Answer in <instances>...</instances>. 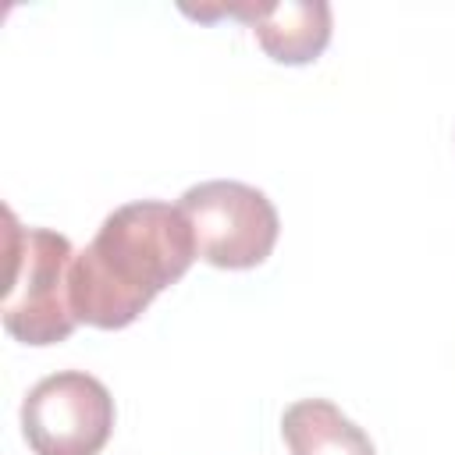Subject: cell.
<instances>
[{
  "label": "cell",
  "instance_id": "obj_1",
  "mask_svg": "<svg viewBox=\"0 0 455 455\" xmlns=\"http://www.w3.org/2000/svg\"><path fill=\"white\" fill-rule=\"evenodd\" d=\"M196 235L181 206L160 199L124 203L103 217L96 238L71 259V309L78 323L121 331L146 306L185 277L196 259Z\"/></svg>",
  "mask_w": 455,
  "mask_h": 455
},
{
  "label": "cell",
  "instance_id": "obj_2",
  "mask_svg": "<svg viewBox=\"0 0 455 455\" xmlns=\"http://www.w3.org/2000/svg\"><path fill=\"white\" fill-rule=\"evenodd\" d=\"M4 245H7V284H4V331L21 345H57L75 327L78 316L71 309V259L75 249L60 231L50 228H21L7 210Z\"/></svg>",
  "mask_w": 455,
  "mask_h": 455
},
{
  "label": "cell",
  "instance_id": "obj_3",
  "mask_svg": "<svg viewBox=\"0 0 455 455\" xmlns=\"http://www.w3.org/2000/svg\"><path fill=\"white\" fill-rule=\"evenodd\" d=\"M178 206L192 224L199 259H206L210 267L249 270L259 267L277 245V210L267 199V192L245 181H199L185 188Z\"/></svg>",
  "mask_w": 455,
  "mask_h": 455
},
{
  "label": "cell",
  "instance_id": "obj_4",
  "mask_svg": "<svg viewBox=\"0 0 455 455\" xmlns=\"http://www.w3.org/2000/svg\"><path fill=\"white\" fill-rule=\"evenodd\" d=\"M110 430L114 398L85 370L43 377L21 402V434L32 455H100Z\"/></svg>",
  "mask_w": 455,
  "mask_h": 455
},
{
  "label": "cell",
  "instance_id": "obj_5",
  "mask_svg": "<svg viewBox=\"0 0 455 455\" xmlns=\"http://www.w3.org/2000/svg\"><path fill=\"white\" fill-rule=\"evenodd\" d=\"M192 18H242L263 53L277 64H309L331 43V4L323 0H284V4H217V7H185Z\"/></svg>",
  "mask_w": 455,
  "mask_h": 455
},
{
  "label": "cell",
  "instance_id": "obj_6",
  "mask_svg": "<svg viewBox=\"0 0 455 455\" xmlns=\"http://www.w3.org/2000/svg\"><path fill=\"white\" fill-rule=\"evenodd\" d=\"M281 434L291 455H373L370 434L327 398H302L288 405Z\"/></svg>",
  "mask_w": 455,
  "mask_h": 455
}]
</instances>
